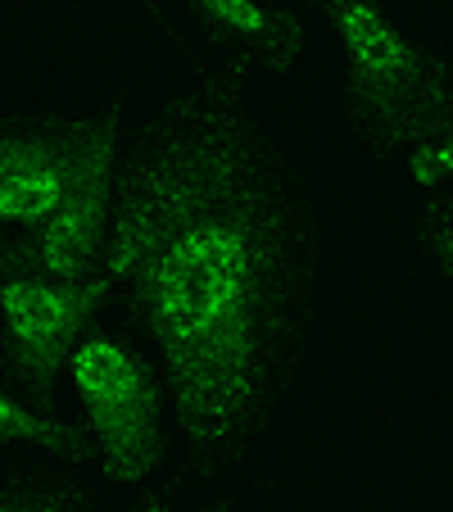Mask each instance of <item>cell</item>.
I'll return each mask as SVG.
<instances>
[{
	"label": "cell",
	"instance_id": "1",
	"mask_svg": "<svg viewBox=\"0 0 453 512\" xmlns=\"http://www.w3.org/2000/svg\"><path fill=\"white\" fill-rule=\"evenodd\" d=\"M105 268L155 345L177 463L250 458L309 354L322 232L232 64L195 68L127 136Z\"/></svg>",
	"mask_w": 453,
	"mask_h": 512
},
{
	"label": "cell",
	"instance_id": "2",
	"mask_svg": "<svg viewBox=\"0 0 453 512\" xmlns=\"http://www.w3.org/2000/svg\"><path fill=\"white\" fill-rule=\"evenodd\" d=\"M345 55L354 127L381 159L435 141L453 123V64L426 50L386 0H304Z\"/></svg>",
	"mask_w": 453,
	"mask_h": 512
},
{
	"label": "cell",
	"instance_id": "3",
	"mask_svg": "<svg viewBox=\"0 0 453 512\" xmlns=\"http://www.w3.org/2000/svg\"><path fill=\"white\" fill-rule=\"evenodd\" d=\"M68 377L78 390L82 426L96 449L91 472L132 503L164 490L177 449L168 386L155 358H145L118 331L91 327L68 358Z\"/></svg>",
	"mask_w": 453,
	"mask_h": 512
},
{
	"label": "cell",
	"instance_id": "4",
	"mask_svg": "<svg viewBox=\"0 0 453 512\" xmlns=\"http://www.w3.org/2000/svg\"><path fill=\"white\" fill-rule=\"evenodd\" d=\"M123 155L127 118L100 114L91 150L64 200L41 223L0 236V259H10L14 268L41 281H55V286H82V281L100 277L109 259V236H114L118 191H123Z\"/></svg>",
	"mask_w": 453,
	"mask_h": 512
},
{
	"label": "cell",
	"instance_id": "5",
	"mask_svg": "<svg viewBox=\"0 0 453 512\" xmlns=\"http://www.w3.org/2000/svg\"><path fill=\"white\" fill-rule=\"evenodd\" d=\"M123 286L109 268L82 286H55L0 259V327H5V381L32 399H55L68 358L96 327L109 295Z\"/></svg>",
	"mask_w": 453,
	"mask_h": 512
},
{
	"label": "cell",
	"instance_id": "6",
	"mask_svg": "<svg viewBox=\"0 0 453 512\" xmlns=\"http://www.w3.org/2000/svg\"><path fill=\"white\" fill-rule=\"evenodd\" d=\"M100 114L0 123V236L41 223L73 186Z\"/></svg>",
	"mask_w": 453,
	"mask_h": 512
},
{
	"label": "cell",
	"instance_id": "7",
	"mask_svg": "<svg viewBox=\"0 0 453 512\" xmlns=\"http://www.w3.org/2000/svg\"><path fill=\"white\" fill-rule=\"evenodd\" d=\"M236 73L290 78L304 68V23L286 0H177Z\"/></svg>",
	"mask_w": 453,
	"mask_h": 512
},
{
	"label": "cell",
	"instance_id": "8",
	"mask_svg": "<svg viewBox=\"0 0 453 512\" xmlns=\"http://www.w3.org/2000/svg\"><path fill=\"white\" fill-rule=\"evenodd\" d=\"M0 445H37L78 472H91V463H96L91 435L78 417L55 408V399L23 395L5 377H0Z\"/></svg>",
	"mask_w": 453,
	"mask_h": 512
},
{
	"label": "cell",
	"instance_id": "9",
	"mask_svg": "<svg viewBox=\"0 0 453 512\" xmlns=\"http://www.w3.org/2000/svg\"><path fill=\"white\" fill-rule=\"evenodd\" d=\"M0 512H96L82 481H55V476H23L0 485Z\"/></svg>",
	"mask_w": 453,
	"mask_h": 512
},
{
	"label": "cell",
	"instance_id": "10",
	"mask_svg": "<svg viewBox=\"0 0 453 512\" xmlns=\"http://www.w3.org/2000/svg\"><path fill=\"white\" fill-rule=\"evenodd\" d=\"M395 164H399V173L417 186V191H435L440 182H453V123L444 127L435 141L408 150V155L395 159Z\"/></svg>",
	"mask_w": 453,
	"mask_h": 512
},
{
	"label": "cell",
	"instance_id": "11",
	"mask_svg": "<svg viewBox=\"0 0 453 512\" xmlns=\"http://www.w3.org/2000/svg\"><path fill=\"white\" fill-rule=\"evenodd\" d=\"M417 254L444 277H453V200L431 204L417 223Z\"/></svg>",
	"mask_w": 453,
	"mask_h": 512
},
{
	"label": "cell",
	"instance_id": "12",
	"mask_svg": "<svg viewBox=\"0 0 453 512\" xmlns=\"http://www.w3.org/2000/svg\"><path fill=\"white\" fill-rule=\"evenodd\" d=\"M132 512H241V508H232V503H222V508H182V503L164 499V494H145V499L132 503Z\"/></svg>",
	"mask_w": 453,
	"mask_h": 512
}]
</instances>
